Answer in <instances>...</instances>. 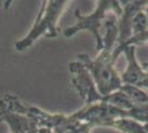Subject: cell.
<instances>
[{
	"mask_svg": "<svg viewBox=\"0 0 148 133\" xmlns=\"http://www.w3.org/2000/svg\"><path fill=\"white\" fill-rule=\"evenodd\" d=\"M112 50L103 49L96 60H91L86 54H79L77 58L93 76L97 91L102 96L112 94L115 90H121L123 87L122 79L114 68L116 58L111 54Z\"/></svg>",
	"mask_w": 148,
	"mask_h": 133,
	"instance_id": "1",
	"label": "cell"
},
{
	"mask_svg": "<svg viewBox=\"0 0 148 133\" xmlns=\"http://www.w3.org/2000/svg\"><path fill=\"white\" fill-rule=\"evenodd\" d=\"M68 1H47L43 2L39 12L34 25L32 27L29 34L16 43V48L19 51H23L34 42V40L44 34L48 38L58 36L56 21L60 17L62 10L65 8Z\"/></svg>",
	"mask_w": 148,
	"mask_h": 133,
	"instance_id": "2",
	"label": "cell"
},
{
	"mask_svg": "<svg viewBox=\"0 0 148 133\" xmlns=\"http://www.w3.org/2000/svg\"><path fill=\"white\" fill-rule=\"evenodd\" d=\"M119 2L117 1H99V6L95 9V11L88 16H83L79 12V10L75 11V16L77 18V23L71 28H68L64 31L65 37H72L77 31L86 29L88 31H91L94 34V37L96 39V49L99 51L103 50V38L101 36V25L103 20L105 19L106 11L113 9L114 11H116L118 16H121L123 13V10L121 8V5H118Z\"/></svg>",
	"mask_w": 148,
	"mask_h": 133,
	"instance_id": "3",
	"label": "cell"
},
{
	"mask_svg": "<svg viewBox=\"0 0 148 133\" xmlns=\"http://www.w3.org/2000/svg\"><path fill=\"white\" fill-rule=\"evenodd\" d=\"M70 71L73 74L72 83L79 91L82 99L86 102L87 105H91L94 102H102L103 96L97 91L96 84L94 82L90 72L82 62L70 63Z\"/></svg>",
	"mask_w": 148,
	"mask_h": 133,
	"instance_id": "4",
	"label": "cell"
}]
</instances>
